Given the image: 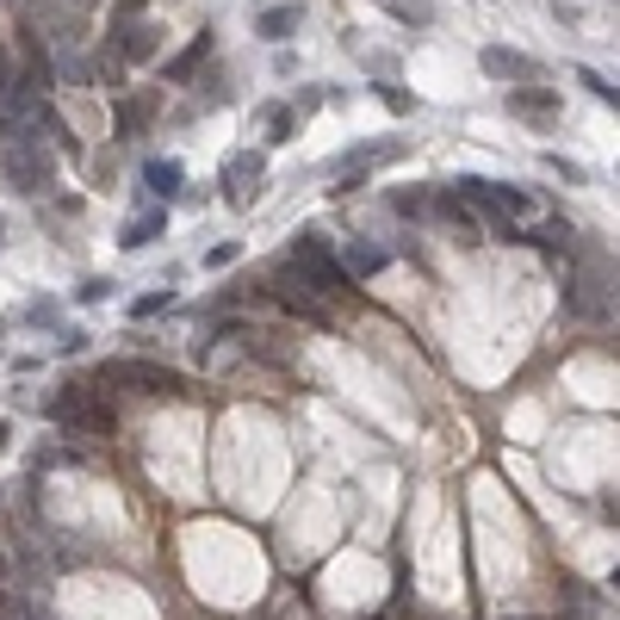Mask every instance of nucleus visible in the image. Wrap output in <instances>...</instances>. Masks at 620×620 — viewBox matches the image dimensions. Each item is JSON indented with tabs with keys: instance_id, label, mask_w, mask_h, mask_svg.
<instances>
[{
	"instance_id": "obj_1",
	"label": "nucleus",
	"mask_w": 620,
	"mask_h": 620,
	"mask_svg": "<svg viewBox=\"0 0 620 620\" xmlns=\"http://www.w3.org/2000/svg\"><path fill=\"white\" fill-rule=\"evenodd\" d=\"M286 267L298 273V279H305V286L317 291V298H323V305H330V310H335V305H342V298H348V291H354V279H348V273H342V261H335V249H330V242H323V236H317V230H305V236H298V242H291Z\"/></svg>"
},
{
	"instance_id": "obj_2",
	"label": "nucleus",
	"mask_w": 620,
	"mask_h": 620,
	"mask_svg": "<svg viewBox=\"0 0 620 620\" xmlns=\"http://www.w3.org/2000/svg\"><path fill=\"white\" fill-rule=\"evenodd\" d=\"M50 422H57L62 434H75V441H99V434H112V404H106V397H99L87 379H75V385L57 391Z\"/></svg>"
},
{
	"instance_id": "obj_3",
	"label": "nucleus",
	"mask_w": 620,
	"mask_h": 620,
	"mask_svg": "<svg viewBox=\"0 0 620 620\" xmlns=\"http://www.w3.org/2000/svg\"><path fill=\"white\" fill-rule=\"evenodd\" d=\"M99 385H118V391H150V397H187L175 367L162 360H106L99 367Z\"/></svg>"
},
{
	"instance_id": "obj_4",
	"label": "nucleus",
	"mask_w": 620,
	"mask_h": 620,
	"mask_svg": "<svg viewBox=\"0 0 620 620\" xmlns=\"http://www.w3.org/2000/svg\"><path fill=\"white\" fill-rule=\"evenodd\" d=\"M615 267H601V261H577L571 267V286H564V310L571 317H615Z\"/></svg>"
},
{
	"instance_id": "obj_5",
	"label": "nucleus",
	"mask_w": 620,
	"mask_h": 620,
	"mask_svg": "<svg viewBox=\"0 0 620 620\" xmlns=\"http://www.w3.org/2000/svg\"><path fill=\"white\" fill-rule=\"evenodd\" d=\"M267 298H273V305H286L291 317H298V323H323V330H330V323H335V310L323 305V298H317V291H310L305 279H298V273L286 267V261H279V273H273Z\"/></svg>"
},
{
	"instance_id": "obj_6",
	"label": "nucleus",
	"mask_w": 620,
	"mask_h": 620,
	"mask_svg": "<svg viewBox=\"0 0 620 620\" xmlns=\"http://www.w3.org/2000/svg\"><path fill=\"white\" fill-rule=\"evenodd\" d=\"M0 180L13 187V193L38 199L50 187V155L44 150H0Z\"/></svg>"
},
{
	"instance_id": "obj_7",
	"label": "nucleus",
	"mask_w": 620,
	"mask_h": 620,
	"mask_svg": "<svg viewBox=\"0 0 620 620\" xmlns=\"http://www.w3.org/2000/svg\"><path fill=\"white\" fill-rule=\"evenodd\" d=\"M112 38H118V50H112L118 62H150L155 50H162V32H155L150 20H131V13L112 25Z\"/></svg>"
},
{
	"instance_id": "obj_8",
	"label": "nucleus",
	"mask_w": 620,
	"mask_h": 620,
	"mask_svg": "<svg viewBox=\"0 0 620 620\" xmlns=\"http://www.w3.org/2000/svg\"><path fill=\"white\" fill-rule=\"evenodd\" d=\"M261 180H267V162H261V155H230V162H224V187H230V205H249Z\"/></svg>"
},
{
	"instance_id": "obj_9",
	"label": "nucleus",
	"mask_w": 620,
	"mask_h": 620,
	"mask_svg": "<svg viewBox=\"0 0 620 620\" xmlns=\"http://www.w3.org/2000/svg\"><path fill=\"white\" fill-rule=\"evenodd\" d=\"M428 212H441L453 230H460V242H478V217H472V205H465L453 187H441V193H428Z\"/></svg>"
},
{
	"instance_id": "obj_10",
	"label": "nucleus",
	"mask_w": 620,
	"mask_h": 620,
	"mask_svg": "<svg viewBox=\"0 0 620 620\" xmlns=\"http://www.w3.org/2000/svg\"><path fill=\"white\" fill-rule=\"evenodd\" d=\"M478 62H485V75H497V81H534L540 75V62H527L522 50H503V44H490Z\"/></svg>"
},
{
	"instance_id": "obj_11",
	"label": "nucleus",
	"mask_w": 620,
	"mask_h": 620,
	"mask_svg": "<svg viewBox=\"0 0 620 620\" xmlns=\"http://www.w3.org/2000/svg\"><path fill=\"white\" fill-rule=\"evenodd\" d=\"M379 267H385V249H379V242H360V236H354L348 249H342V273H348V279H372Z\"/></svg>"
},
{
	"instance_id": "obj_12",
	"label": "nucleus",
	"mask_w": 620,
	"mask_h": 620,
	"mask_svg": "<svg viewBox=\"0 0 620 620\" xmlns=\"http://www.w3.org/2000/svg\"><path fill=\"white\" fill-rule=\"evenodd\" d=\"M180 180H187V168H180V162H150V168H143V187H150L155 199H175Z\"/></svg>"
},
{
	"instance_id": "obj_13",
	"label": "nucleus",
	"mask_w": 620,
	"mask_h": 620,
	"mask_svg": "<svg viewBox=\"0 0 620 620\" xmlns=\"http://www.w3.org/2000/svg\"><path fill=\"white\" fill-rule=\"evenodd\" d=\"M254 25H261V38H291V32L305 25V13H298V7H267Z\"/></svg>"
},
{
	"instance_id": "obj_14",
	"label": "nucleus",
	"mask_w": 620,
	"mask_h": 620,
	"mask_svg": "<svg viewBox=\"0 0 620 620\" xmlns=\"http://www.w3.org/2000/svg\"><path fill=\"white\" fill-rule=\"evenodd\" d=\"M509 112H522V118H546V112H559V94H540V87H522V94H509Z\"/></svg>"
},
{
	"instance_id": "obj_15",
	"label": "nucleus",
	"mask_w": 620,
	"mask_h": 620,
	"mask_svg": "<svg viewBox=\"0 0 620 620\" xmlns=\"http://www.w3.org/2000/svg\"><path fill=\"white\" fill-rule=\"evenodd\" d=\"M155 236H162V212H143V217H131V224H124V236H118V242H124V249H150Z\"/></svg>"
},
{
	"instance_id": "obj_16",
	"label": "nucleus",
	"mask_w": 620,
	"mask_h": 620,
	"mask_svg": "<svg viewBox=\"0 0 620 620\" xmlns=\"http://www.w3.org/2000/svg\"><path fill=\"white\" fill-rule=\"evenodd\" d=\"M205 50H212V32H199V38H193V50H180V57L168 62V81H187V75L199 69V62H205Z\"/></svg>"
},
{
	"instance_id": "obj_17",
	"label": "nucleus",
	"mask_w": 620,
	"mask_h": 620,
	"mask_svg": "<svg viewBox=\"0 0 620 620\" xmlns=\"http://www.w3.org/2000/svg\"><path fill=\"white\" fill-rule=\"evenodd\" d=\"M391 212H404V217H428V193H391Z\"/></svg>"
},
{
	"instance_id": "obj_18",
	"label": "nucleus",
	"mask_w": 620,
	"mask_h": 620,
	"mask_svg": "<svg viewBox=\"0 0 620 620\" xmlns=\"http://www.w3.org/2000/svg\"><path fill=\"white\" fill-rule=\"evenodd\" d=\"M168 305H175V291H143L131 305V317H155V310H168Z\"/></svg>"
},
{
	"instance_id": "obj_19",
	"label": "nucleus",
	"mask_w": 620,
	"mask_h": 620,
	"mask_svg": "<svg viewBox=\"0 0 620 620\" xmlns=\"http://www.w3.org/2000/svg\"><path fill=\"white\" fill-rule=\"evenodd\" d=\"M136 124H143V106L124 99V106H118V136H136Z\"/></svg>"
},
{
	"instance_id": "obj_20",
	"label": "nucleus",
	"mask_w": 620,
	"mask_h": 620,
	"mask_svg": "<svg viewBox=\"0 0 620 620\" xmlns=\"http://www.w3.org/2000/svg\"><path fill=\"white\" fill-rule=\"evenodd\" d=\"M577 81H583V87H589V94H596V99H608V106H615V81H601L596 69H583Z\"/></svg>"
},
{
	"instance_id": "obj_21",
	"label": "nucleus",
	"mask_w": 620,
	"mask_h": 620,
	"mask_svg": "<svg viewBox=\"0 0 620 620\" xmlns=\"http://www.w3.org/2000/svg\"><path fill=\"white\" fill-rule=\"evenodd\" d=\"M267 131H273V143H286V136H291V112H286V106H273V112H267Z\"/></svg>"
},
{
	"instance_id": "obj_22",
	"label": "nucleus",
	"mask_w": 620,
	"mask_h": 620,
	"mask_svg": "<svg viewBox=\"0 0 620 620\" xmlns=\"http://www.w3.org/2000/svg\"><path fill=\"white\" fill-rule=\"evenodd\" d=\"M57 348L62 354H81V348H87V335H81V330H57Z\"/></svg>"
},
{
	"instance_id": "obj_23",
	"label": "nucleus",
	"mask_w": 620,
	"mask_h": 620,
	"mask_svg": "<svg viewBox=\"0 0 620 620\" xmlns=\"http://www.w3.org/2000/svg\"><path fill=\"white\" fill-rule=\"evenodd\" d=\"M230 261H236V242H224V249L205 254V267H230Z\"/></svg>"
},
{
	"instance_id": "obj_24",
	"label": "nucleus",
	"mask_w": 620,
	"mask_h": 620,
	"mask_svg": "<svg viewBox=\"0 0 620 620\" xmlns=\"http://www.w3.org/2000/svg\"><path fill=\"white\" fill-rule=\"evenodd\" d=\"M7 81H13V57H7V50H0V87H7Z\"/></svg>"
},
{
	"instance_id": "obj_25",
	"label": "nucleus",
	"mask_w": 620,
	"mask_h": 620,
	"mask_svg": "<svg viewBox=\"0 0 620 620\" xmlns=\"http://www.w3.org/2000/svg\"><path fill=\"white\" fill-rule=\"evenodd\" d=\"M7 434H13V428H7V422H0V446H7Z\"/></svg>"
},
{
	"instance_id": "obj_26",
	"label": "nucleus",
	"mask_w": 620,
	"mask_h": 620,
	"mask_svg": "<svg viewBox=\"0 0 620 620\" xmlns=\"http://www.w3.org/2000/svg\"><path fill=\"white\" fill-rule=\"evenodd\" d=\"M13 7H38V0H13Z\"/></svg>"
}]
</instances>
